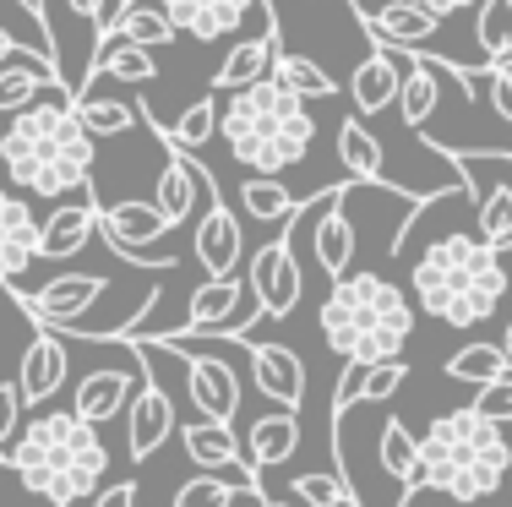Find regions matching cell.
Segmentation results:
<instances>
[{"label": "cell", "mask_w": 512, "mask_h": 507, "mask_svg": "<svg viewBox=\"0 0 512 507\" xmlns=\"http://www.w3.org/2000/svg\"><path fill=\"white\" fill-rule=\"evenodd\" d=\"M169 224L164 213H158V202H115V208H99V235H104V246L115 251V257H126L131 246H153V240H164L169 235Z\"/></svg>", "instance_id": "24"}, {"label": "cell", "mask_w": 512, "mask_h": 507, "mask_svg": "<svg viewBox=\"0 0 512 507\" xmlns=\"http://www.w3.org/2000/svg\"><path fill=\"white\" fill-rule=\"evenodd\" d=\"M414 6H425L431 17H453V11H469L474 0H414Z\"/></svg>", "instance_id": "47"}, {"label": "cell", "mask_w": 512, "mask_h": 507, "mask_svg": "<svg viewBox=\"0 0 512 507\" xmlns=\"http://www.w3.org/2000/svg\"><path fill=\"white\" fill-rule=\"evenodd\" d=\"M66 371H71V355H66V344H60V333L55 328H39V338L22 349V366H17L22 409L50 404V398L60 393V382H66Z\"/></svg>", "instance_id": "18"}, {"label": "cell", "mask_w": 512, "mask_h": 507, "mask_svg": "<svg viewBox=\"0 0 512 507\" xmlns=\"http://www.w3.org/2000/svg\"><path fill=\"white\" fill-rule=\"evenodd\" d=\"M240 491H251V497H262V486H256V480L197 475V480H186V486L175 491V507H229V502L240 497Z\"/></svg>", "instance_id": "41"}, {"label": "cell", "mask_w": 512, "mask_h": 507, "mask_svg": "<svg viewBox=\"0 0 512 507\" xmlns=\"http://www.w3.org/2000/svg\"><path fill=\"white\" fill-rule=\"evenodd\" d=\"M33 262H39V213L17 191H0V284L17 289Z\"/></svg>", "instance_id": "15"}, {"label": "cell", "mask_w": 512, "mask_h": 507, "mask_svg": "<svg viewBox=\"0 0 512 507\" xmlns=\"http://www.w3.org/2000/svg\"><path fill=\"white\" fill-rule=\"evenodd\" d=\"M409 366L404 360H376V366H365V388H360V404H382V398H393L404 388Z\"/></svg>", "instance_id": "42"}, {"label": "cell", "mask_w": 512, "mask_h": 507, "mask_svg": "<svg viewBox=\"0 0 512 507\" xmlns=\"http://www.w3.org/2000/svg\"><path fill=\"white\" fill-rule=\"evenodd\" d=\"M447 377H453V382H474V388H485V382L507 377L502 344H463L458 355H447Z\"/></svg>", "instance_id": "38"}, {"label": "cell", "mask_w": 512, "mask_h": 507, "mask_svg": "<svg viewBox=\"0 0 512 507\" xmlns=\"http://www.w3.org/2000/svg\"><path fill=\"white\" fill-rule=\"evenodd\" d=\"M316 262H322L327 279H344L349 262H355V224L344 213V191H322L316 197V229H311Z\"/></svg>", "instance_id": "21"}, {"label": "cell", "mask_w": 512, "mask_h": 507, "mask_svg": "<svg viewBox=\"0 0 512 507\" xmlns=\"http://www.w3.org/2000/svg\"><path fill=\"white\" fill-rule=\"evenodd\" d=\"M251 382H256V393H267L278 409L306 404V360L289 344H251Z\"/></svg>", "instance_id": "20"}, {"label": "cell", "mask_w": 512, "mask_h": 507, "mask_svg": "<svg viewBox=\"0 0 512 507\" xmlns=\"http://www.w3.org/2000/svg\"><path fill=\"white\" fill-rule=\"evenodd\" d=\"M240 251H246V240H240V219L218 197H207V208L197 219V235H191V257L202 262L207 279H229V273L240 268Z\"/></svg>", "instance_id": "16"}, {"label": "cell", "mask_w": 512, "mask_h": 507, "mask_svg": "<svg viewBox=\"0 0 512 507\" xmlns=\"http://www.w3.org/2000/svg\"><path fill=\"white\" fill-rule=\"evenodd\" d=\"M289 497L300 507H355V486L344 475H333V469H311V475H295Z\"/></svg>", "instance_id": "40"}, {"label": "cell", "mask_w": 512, "mask_h": 507, "mask_svg": "<svg viewBox=\"0 0 512 507\" xmlns=\"http://www.w3.org/2000/svg\"><path fill=\"white\" fill-rule=\"evenodd\" d=\"M148 126H153V120H148ZM153 131L169 142V148H180V153H191V148H202V142H213V131H218V104H213V93L191 104V110L180 115L169 131H164V126H153Z\"/></svg>", "instance_id": "39"}, {"label": "cell", "mask_w": 512, "mask_h": 507, "mask_svg": "<svg viewBox=\"0 0 512 507\" xmlns=\"http://www.w3.org/2000/svg\"><path fill=\"white\" fill-rule=\"evenodd\" d=\"M458 507H474V502H458Z\"/></svg>", "instance_id": "51"}, {"label": "cell", "mask_w": 512, "mask_h": 507, "mask_svg": "<svg viewBox=\"0 0 512 507\" xmlns=\"http://www.w3.org/2000/svg\"><path fill=\"white\" fill-rule=\"evenodd\" d=\"M360 22H365V33H371L376 44H387V50H404V55H420V44H431L436 33H442V17H431V11L414 6V0L365 6Z\"/></svg>", "instance_id": "17"}, {"label": "cell", "mask_w": 512, "mask_h": 507, "mask_svg": "<svg viewBox=\"0 0 512 507\" xmlns=\"http://www.w3.org/2000/svg\"><path fill=\"white\" fill-rule=\"evenodd\" d=\"M93 235H99V202H93V191H77V197L60 202L50 219L39 224V257L66 262V257H77Z\"/></svg>", "instance_id": "19"}, {"label": "cell", "mask_w": 512, "mask_h": 507, "mask_svg": "<svg viewBox=\"0 0 512 507\" xmlns=\"http://www.w3.org/2000/svg\"><path fill=\"white\" fill-rule=\"evenodd\" d=\"M0 164L33 197H77L93 175V131L71 115V93L50 88L0 131Z\"/></svg>", "instance_id": "1"}, {"label": "cell", "mask_w": 512, "mask_h": 507, "mask_svg": "<svg viewBox=\"0 0 512 507\" xmlns=\"http://www.w3.org/2000/svg\"><path fill=\"white\" fill-rule=\"evenodd\" d=\"M71 115H77L93 137H126L142 110L126 99H82V93H71Z\"/></svg>", "instance_id": "37"}, {"label": "cell", "mask_w": 512, "mask_h": 507, "mask_svg": "<svg viewBox=\"0 0 512 507\" xmlns=\"http://www.w3.org/2000/svg\"><path fill=\"white\" fill-rule=\"evenodd\" d=\"M420 464H425V491H442L453 502H485L507 486L512 475V442L507 426L485 420L480 409H447L431 420L420 437Z\"/></svg>", "instance_id": "6"}, {"label": "cell", "mask_w": 512, "mask_h": 507, "mask_svg": "<svg viewBox=\"0 0 512 507\" xmlns=\"http://www.w3.org/2000/svg\"><path fill=\"white\" fill-rule=\"evenodd\" d=\"M17 420H22V393H17V382H0V458L17 442Z\"/></svg>", "instance_id": "44"}, {"label": "cell", "mask_w": 512, "mask_h": 507, "mask_svg": "<svg viewBox=\"0 0 512 507\" xmlns=\"http://www.w3.org/2000/svg\"><path fill=\"white\" fill-rule=\"evenodd\" d=\"M256 507H295V502H278V497H256Z\"/></svg>", "instance_id": "50"}, {"label": "cell", "mask_w": 512, "mask_h": 507, "mask_svg": "<svg viewBox=\"0 0 512 507\" xmlns=\"http://www.w3.org/2000/svg\"><path fill=\"white\" fill-rule=\"evenodd\" d=\"M338 159H344V169L355 180H365V186H382L387 180V153H382V137H371V126L355 115L338 126Z\"/></svg>", "instance_id": "30"}, {"label": "cell", "mask_w": 512, "mask_h": 507, "mask_svg": "<svg viewBox=\"0 0 512 507\" xmlns=\"http://www.w3.org/2000/svg\"><path fill=\"white\" fill-rule=\"evenodd\" d=\"M463 169V191L474 197V235L485 246L507 251L512 246V148H474V153H447Z\"/></svg>", "instance_id": "7"}, {"label": "cell", "mask_w": 512, "mask_h": 507, "mask_svg": "<svg viewBox=\"0 0 512 507\" xmlns=\"http://www.w3.org/2000/svg\"><path fill=\"white\" fill-rule=\"evenodd\" d=\"M6 469H17V480L44 497L50 507H77L104 486L109 475V448L99 442V426H88L71 409H44L39 420L17 431L6 453Z\"/></svg>", "instance_id": "2"}, {"label": "cell", "mask_w": 512, "mask_h": 507, "mask_svg": "<svg viewBox=\"0 0 512 507\" xmlns=\"http://www.w3.org/2000/svg\"><path fill=\"white\" fill-rule=\"evenodd\" d=\"M273 55H278V22L262 33H251V39H240L235 50L224 55V66L213 71V88L207 93H240L251 88V82L273 77Z\"/></svg>", "instance_id": "26"}, {"label": "cell", "mask_w": 512, "mask_h": 507, "mask_svg": "<svg viewBox=\"0 0 512 507\" xmlns=\"http://www.w3.org/2000/svg\"><path fill=\"white\" fill-rule=\"evenodd\" d=\"M322 338L333 355L360 360V366H376V360H398L414 333V306L409 295L382 273H344L327 289L322 311Z\"/></svg>", "instance_id": "5"}, {"label": "cell", "mask_w": 512, "mask_h": 507, "mask_svg": "<svg viewBox=\"0 0 512 507\" xmlns=\"http://www.w3.org/2000/svg\"><path fill=\"white\" fill-rule=\"evenodd\" d=\"M502 355H507V371H512V322H507V333H502Z\"/></svg>", "instance_id": "49"}, {"label": "cell", "mask_w": 512, "mask_h": 507, "mask_svg": "<svg viewBox=\"0 0 512 507\" xmlns=\"http://www.w3.org/2000/svg\"><path fill=\"white\" fill-rule=\"evenodd\" d=\"M175 355H180V366H186V393H191V404H197V415L202 420H235L240 415L235 366H229V360H213V355H186V349H175Z\"/></svg>", "instance_id": "14"}, {"label": "cell", "mask_w": 512, "mask_h": 507, "mask_svg": "<svg viewBox=\"0 0 512 507\" xmlns=\"http://www.w3.org/2000/svg\"><path fill=\"white\" fill-rule=\"evenodd\" d=\"M218 137L229 142L235 164H246L251 175H284L289 164L311 153L316 120L300 93H289L278 77H262L251 88L229 93V104L218 110Z\"/></svg>", "instance_id": "4"}, {"label": "cell", "mask_w": 512, "mask_h": 507, "mask_svg": "<svg viewBox=\"0 0 512 507\" xmlns=\"http://www.w3.org/2000/svg\"><path fill=\"white\" fill-rule=\"evenodd\" d=\"M180 442H186L191 464H202L207 475H224V469H246V448H240V437L229 431V420H186L180 426ZM256 480V475H251Z\"/></svg>", "instance_id": "27"}, {"label": "cell", "mask_w": 512, "mask_h": 507, "mask_svg": "<svg viewBox=\"0 0 512 507\" xmlns=\"http://www.w3.org/2000/svg\"><path fill=\"white\" fill-rule=\"evenodd\" d=\"M409 289L420 311H431L447 328H480L507 300V268L502 251L485 246L480 235H442L414 257Z\"/></svg>", "instance_id": "3"}, {"label": "cell", "mask_w": 512, "mask_h": 507, "mask_svg": "<svg viewBox=\"0 0 512 507\" xmlns=\"http://www.w3.org/2000/svg\"><path fill=\"white\" fill-rule=\"evenodd\" d=\"M175 426L180 420H175L169 388L158 377H142L137 393H131V404H126V458L131 464H148V458L175 437Z\"/></svg>", "instance_id": "12"}, {"label": "cell", "mask_w": 512, "mask_h": 507, "mask_svg": "<svg viewBox=\"0 0 512 507\" xmlns=\"http://www.w3.org/2000/svg\"><path fill=\"white\" fill-rule=\"evenodd\" d=\"M300 453V415L295 409H273V415H256L246 431V475L262 480V469L289 464Z\"/></svg>", "instance_id": "25"}, {"label": "cell", "mask_w": 512, "mask_h": 507, "mask_svg": "<svg viewBox=\"0 0 512 507\" xmlns=\"http://www.w3.org/2000/svg\"><path fill=\"white\" fill-rule=\"evenodd\" d=\"M474 409H480L485 420H496V426H507L512 420V371L496 377V382H485V388L474 393Z\"/></svg>", "instance_id": "43"}, {"label": "cell", "mask_w": 512, "mask_h": 507, "mask_svg": "<svg viewBox=\"0 0 512 507\" xmlns=\"http://www.w3.org/2000/svg\"><path fill=\"white\" fill-rule=\"evenodd\" d=\"M0 464H6V458H0Z\"/></svg>", "instance_id": "52"}, {"label": "cell", "mask_w": 512, "mask_h": 507, "mask_svg": "<svg viewBox=\"0 0 512 507\" xmlns=\"http://www.w3.org/2000/svg\"><path fill=\"white\" fill-rule=\"evenodd\" d=\"M404 71H409V60L404 50H376L371 60H360L355 66V77H349V99H355V115H382L387 104H398V88H404Z\"/></svg>", "instance_id": "22"}, {"label": "cell", "mask_w": 512, "mask_h": 507, "mask_svg": "<svg viewBox=\"0 0 512 507\" xmlns=\"http://www.w3.org/2000/svg\"><path fill=\"white\" fill-rule=\"evenodd\" d=\"M240 213L256 219V224H284V219H295V213H300V202H295V191H289L284 180L251 175L246 186H240Z\"/></svg>", "instance_id": "34"}, {"label": "cell", "mask_w": 512, "mask_h": 507, "mask_svg": "<svg viewBox=\"0 0 512 507\" xmlns=\"http://www.w3.org/2000/svg\"><path fill=\"white\" fill-rule=\"evenodd\" d=\"M197 191H218V186H213V175H207V169L191 159V153L169 148L164 169H158V191H153L158 213H164L169 224H186L191 213H197Z\"/></svg>", "instance_id": "23"}, {"label": "cell", "mask_w": 512, "mask_h": 507, "mask_svg": "<svg viewBox=\"0 0 512 507\" xmlns=\"http://www.w3.org/2000/svg\"><path fill=\"white\" fill-rule=\"evenodd\" d=\"M142 377H148L142 355L131 360V366H99V371H88V377L77 382V393H71V415H82L88 426H104V420L126 415V404H131V393H137Z\"/></svg>", "instance_id": "13"}, {"label": "cell", "mask_w": 512, "mask_h": 507, "mask_svg": "<svg viewBox=\"0 0 512 507\" xmlns=\"http://www.w3.org/2000/svg\"><path fill=\"white\" fill-rule=\"evenodd\" d=\"M115 77V82H153L158 60L142 44H126L120 33H99V50H93V77Z\"/></svg>", "instance_id": "32"}, {"label": "cell", "mask_w": 512, "mask_h": 507, "mask_svg": "<svg viewBox=\"0 0 512 507\" xmlns=\"http://www.w3.org/2000/svg\"><path fill=\"white\" fill-rule=\"evenodd\" d=\"M50 88H66L55 71V60H39V66H0V115H17L28 104H39Z\"/></svg>", "instance_id": "31"}, {"label": "cell", "mask_w": 512, "mask_h": 507, "mask_svg": "<svg viewBox=\"0 0 512 507\" xmlns=\"http://www.w3.org/2000/svg\"><path fill=\"white\" fill-rule=\"evenodd\" d=\"M104 33H120L126 44H142V50H158V44L175 39V22H169L164 0H120L109 11Z\"/></svg>", "instance_id": "29"}, {"label": "cell", "mask_w": 512, "mask_h": 507, "mask_svg": "<svg viewBox=\"0 0 512 507\" xmlns=\"http://www.w3.org/2000/svg\"><path fill=\"white\" fill-rule=\"evenodd\" d=\"M164 11H169V22H175V33H191V39H202V44L229 39V33H240L246 22H256V28L273 22L267 0H164Z\"/></svg>", "instance_id": "11"}, {"label": "cell", "mask_w": 512, "mask_h": 507, "mask_svg": "<svg viewBox=\"0 0 512 507\" xmlns=\"http://www.w3.org/2000/svg\"><path fill=\"white\" fill-rule=\"evenodd\" d=\"M71 11H77L93 33H104V22H109V11H115V6H109V0H71Z\"/></svg>", "instance_id": "45"}, {"label": "cell", "mask_w": 512, "mask_h": 507, "mask_svg": "<svg viewBox=\"0 0 512 507\" xmlns=\"http://www.w3.org/2000/svg\"><path fill=\"white\" fill-rule=\"evenodd\" d=\"M436 110H442V60H431V55H409L404 88H398V115H404V126H409V131H425Z\"/></svg>", "instance_id": "28"}, {"label": "cell", "mask_w": 512, "mask_h": 507, "mask_svg": "<svg viewBox=\"0 0 512 507\" xmlns=\"http://www.w3.org/2000/svg\"><path fill=\"white\" fill-rule=\"evenodd\" d=\"M376 453H382V469H387V475H393L404 491H420V486H425L420 437H414L404 420H387V426H382V442H376Z\"/></svg>", "instance_id": "33"}, {"label": "cell", "mask_w": 512, "mask_h": 507, "mask_svg": "<svg viewBox=\"0 0 512 507\" xmlns=\"http://www.w3.org/2000/svg\"><path fill=\"white\" fill-rule=\"evenodd\" d=\"M273 77L284 82L289 93H300L306 104H316V99H333V93H338V82L327 77V71L316 66L311 55H295V50H278V55H273Z\"/></svg>", "instance_id": "36"}, {"label": "cell", "mask_w": 512, "mask_h": 507, "mask_svg": "<svg viewBox=\"0 0 512 507\" xmlns=\"http://www.w3.org/2000/svg\"><path fill=\"white\" fill-rule=\"evenodd\" d=\"M246 289L256 295V306H262L267 322H284L289 311L300 306L306 273H300V257H295V224H289L278 240L256 246V257L246 262Z\"/></svg>", "instance_id": "9"}, {"label": "cell", "mask_w": 512, "mask_h": 507, "mask_svg": "<svg viewBox=\"0 0 512 507\" xmlns=\"http://www.w3.org/2000/svg\"><path fill=\"white\" fill-rule=\"evenodd\" d=\"M93 507H137V480H120V486L99 491V502Z\"/></svg>", "instance_id": "46"}, {"label": "cell", "mask_w": 512, "mask_h": 507, "mask_svg": "<svg viewBox=\"0 0 512 507\" xmlns=\"http://www.w3.org/2000/svg\"><path fill=\"white\" fill-rule=\"evenodd\" d=\"M256 317H262V306H256V295L246 289V279H207L191 289L186 300V322L180 328H164V338H197V333H218V338H251Z\"/></svg>", "instance_id": "8"}, {"label": "cell", "mask_w": 512, "mask_h": 507, "mask_svg": "<svg viewBox=\"0 0 512 507\" xmlns=\"http://www.w3.org/2000/svg\"><path fill=\"white\" fill-rule=\"evenodd\" d=\"M104 289H109V279H99V273H55V279L39 284V289H17V300L39 328L82 333L88 328V311L104 300Z\"/></svg>", "instance_id": "10"}, {"label": "cell", "mask_w": 512, "mask_h": 507, "mask_svg": "<svg viewBox=\"0 0 512 507\" xmlns=\"http://www.w3.org/2000/svg\"><path fill=\"white\" fill-rule=\"evenodd\" d=\"M474 44H480L485 66H512V0H480Z\"/></svg>", "instance_id": "35"}, {"label": "cell", "mask_w": 512, "mask_h": 507, "mask_svg": "<svg viewBox=\"0 0 512 507\" xmlns=\"http://www.w3.org/2000/svg\"><path fill=\"white\" fill-rule=\"evenodd\" d=\"M11 55H17V39H11V33H6V28H0V66H6V60H11Z\"/></svg>", "instance_id": "48"}]
</instances>
